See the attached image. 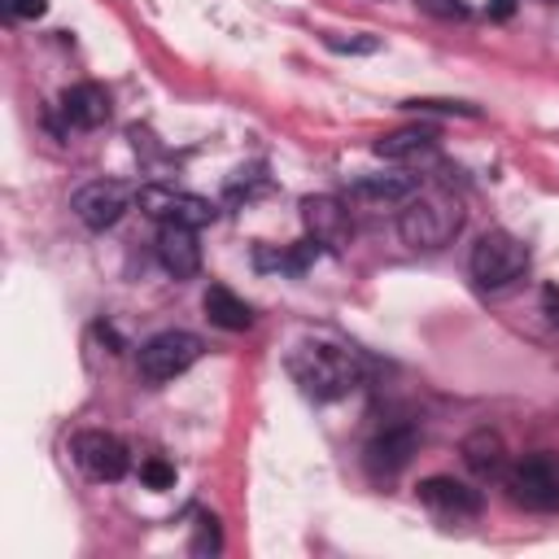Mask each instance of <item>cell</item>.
Instances as JSON below:
<instances>
[{
  "label": "cell",
  "mask_w": 559,
  "mask_h": 559,
  "mask_svg": "<svg viewBox=\"0 0 559 559\" xmlns=\"http://www.w3.org/2000/svg\"><path fill=\"white\" fill-rule=\"evenodd\" d=\"M288 376L301 384L306 397L314 402H336L358 389V362L349 349L328 345V341H306L288 354Z\"/></svg>",
  "instance_id": "6da1fadb"
},
{
  "label": "cell",
  "mask_w": 559,
  "mask_h": 559,
  "mask_svg": "<svg viewBox=\"0 0 559 559\" xmlns=\"http://www.w3.org/2000/svg\"><path fill=\"white\" fill-rule=\"evenodd\" d=\"M459 227H463V205L445 188L415 192L397 214V236L411 249H441V245H450L459 236Z\"/></svg>",
  "instance_id": "7a4b0ae2"
},
{
  "label": "cell",
  "mask_w": 559,
  "mask_h": 559,
  "mask_svg": "<svg viewBox=\"0 0 559 559\" xmlns=\"http://www.w3.org/2000/svg\"><path fill=\"white\" fill-rule=\"evenodd\" d=\"M467 266H472V280L480 284V288H507V284H515L524 271H528V245L524 240H515L511 231H485L476 245H472V258H467Z\"/></svg>",
  "instance_id": "3957f363"
},
{
  "label": "cell",
  "mask_w": 559,
  "mask_h": 559,
  "mask_svg": "<svg viewBox=\"0 0 559 559\" xmlns=\"http://www.w3.org/2000/svg\"><path fill=\"white\" fill-rule=\"evenodd\" d=\"M507 498L524 511H559V459L528 454L507 467Z\"/></svg>",
  "instance_id": "277c9868"
},
{
  "label": "cell",
  "mask_w": 559,
  "mask_h": 559,
  "mask_svg": "<svg viewBox=\"0 0 559 559\" xmlns=\"http://www.w3.org/2000/svg\"><path fill=\"white\" fill-rule=\"evenodd\" d=\"M140 210L157 223H179V227H205L218 218V205L201 192H188V188H175V183H148L135 192Z\"/></svg>",
  "instance_id": "5b68a950"
},
{
  "label": "cell",
  "mask_w": 559,
  "mask_h": 559,
  "mask_svg": "<svg viewBox=\"0 0 559 559\" xmlns=\"http://www.w3.org/2000/svg\"><path fill=\"white\" fill-rule=\"evenodd\" d=\"M197 358H201V341L192 332H157L153 341L140 345V376L162 384V380L183 376Z\"/></svg>",
  "instance_id": "8992f818"
},
{
  "label": "cell",
  "mask_w": 559,
  "mask_h": 559,
  "mask_svg": "<svg viewBox=\"0 0 559 559\" xmlns=\"http://www.w3.org/2000/svg\"><path fill=\"white\" fill-rule=\"evenodd\" d=\"M127 205H131V192H127V183H118V179H92V183H83V188L74 192V201H70L74 218H79L83 227H92V231L114 227V223L127 214Z\"/></svg>",
  "instance_id": "52a82bcc"
},
{
  "label": "cell",
  "mask_w": 559,
  "mask_h": 559,
  "mask_svg": "<svg viewBox=\"0 0 559 559\" xmlns=\"http://www.w3.org/2000/svg\"><path fill=\"white\" fill-rule=\"evenodd\" d=\"M74 463H79L92 480H118V476H127L131 454H127V445H122L114 432L87 428V432L74 437Z\"/></svg>",
  "instance_id": "ba28073f"
},
{
  "label": "cell",
  "mask_w": 559,
  "mask_h": 559,
  "mask_svg": "<svg viewBox=\"0 0 559 559\" xmlns=\"http://www.w3.org/2000/svg\"><path fill=\"white\" fill-rule=\"evenodd\" d=\"M419 502L441 520H467L480 511V489H472L454 476H428L419 485Z\"/></svg>",
  "instance_id": "9c48e42d"
},
{
  "label": "cell",
  "mask_w": 559,
  "mask_h": 559,
  "mask_svg": "<svg viewBox=\"0 0 559 559\" xmlns=\"http://www.w3.org/2000/svg\"><path fill=\"white\" fill-rule=\"evenodd\" d=\"M301 223H306L310 240L323 245V249H341L349 240V210L336 197H306L301 201Z\"/></svg>",
  "instance_id": "30bf717a"
},
{
  "label": "cell",
  "mask_w": 559,
  "mask_h": 559,
  "mask_svg": "<svg viewBox=\"0 0 559 559\" xmlns=\"http://www.w3.org/2000/svg\"><path fill=\"white\" fill-rule=\"evenodd\" d=\"M157 262L166 266V275H175V280H192V275L201 271V245H197V227L162 223V231H157Z\"/></svg>",
  "instance_id": "8fae6325"
},
{
  "label": "cell",
  "mask_w": 559,
  "mask_h": 559,
  "mask_svg": "<svg viewBox=\"0 0 559 559\" xmlns=\"http://www.w3.org/2000/svg\"><path fill=\"white\" fill-rule=\"evenodd\" d=\"M61 118L79 131H96L109 122V92L100 83H74L61 92Z\"/></svg>",
  "instance_id": "7c38bea8"
},
{
  "label": "cell",
  "mask_w": 559,
  "mask_h": 559,
  "mask_svg": "<svg viewBox=\"0 0 559 559\" xmlns=\"http://www.w3.org/2000/svg\"><path fill=\"white\" fill-rule=\"evenodd\" d=\"M415 441H419V432H415L411 424L384 428V432L367 445V467H371L376 476H393V472H402V467L411 463V454H415Z\"/></svg>",
  "instance_id": "4fadbf2b"
},
{
  "label": "cell",
  "mask_w": 559,
  "mask_h": 559,
  "mask_svg": "<svg viewBox=\"0 0 559 559\" xmlns=\"http://www.w3.org/2000/svg\"><path fill=\"white\" fill-rule=\"evenodd\" d=\"M371 148H376V157H384V162H406V166H411V162L437 153V131H432V127H397V131L380 135Z\"/></svg>",
  "instance_id": "5bb4252c"
},
{
  "label": "cell",
  "mask_w": 559,
  "mask_h": 559,
  "mask_svg": "<svg viewBox=\"0 0 559 559\" xmlns=\"http://www.w3.org/2000/svg\"><path fill=\"white\" fill-rule=\"evenodd\" d=\"M415 192H419V179L393 170V175H367V179H358L349 197L354 201H367V205H406Z\"/></svg>",
  "instance_id": "9a60e30c"
},
{
  "label": "cell",
  "mask_w": 559,
  "mask_h": 559,
  "mask_svg": "<svg viewBox=\"0 0 559 559\" xmlns=\"http://www.w3.org/2000/svg\"><path fill=\"white\" fill-rule=\"evenodd\" d=\"M201 306H205V319H210L214 328H223V332H245V328L253 323L249 301H240V297H236L231 288H223V284H210L205 297H201Z\"/></svg>",
  "instance_id": "2e32d148"
},
{
  "label": "cell",
  "mask_w": 559,
  "mask_h": 559,
  "mask_svg": "<svg viewBox=\"0 0 559 559\" xmlns=\"http://www.w3.org/2000/svg\"><path fill=\"white\" fill-rule=\"evenodd\" d=\"M463 463L476 472V476H507V445L498 432L489 428H476L467 441H463Z\"/></svg>",
  "instance_id": "e0dca14e"
},
{
  "label": "cell",
  "mask_w": 559,
  "mask_h": 559,
  "mask_svg": "<svg viewBox=\"0 0 559 559\" xmlns=\"http://www.w3.org/2000/svg\"><path fill=\"white\" fill-rule=\"evenodd\" d=\"M223 546L218 537V520L214 515H197V537H192V555H214Z\"/></svg>",
  "instance_id": "ac0fdd59"
},
{
  "label": "cell",
  "mask_w": 559,
  "mask_h": 559,
  "mask_svg": "<svg viewBox=\"0 0 559 559\" xmlns=\"http://www.w3.org/2000/svg\"><path fill=\"white\" fill-rule=\"evenodd\" d=\"M140 480H144L148 489H166V485H175V467L162 463V459H148V463L140 467Z\"/></svg>",
  "instance_id": "d6986e66"
},
{
  "label": "cell",
  "mask_w": 559,
  "mask_h": 559,
  "mask_svg": "<svg viewBox=\"0 0 559 559\" xmlns=\"http://www.w3.org/2000/svg\"><path fill=\"white\" fill-rule=\"evenodd\" d=\"M428 17H441V22H450V17H463L467 13V4L463 0H415Z\"/></svg>",
  "instance_id": "ffe728a7"
},
{
  "label": "cell",
  "mask_w": 559,
  "mask_h": 559,
  "mask_svg": "<svg viewBox=\"0 0 559 559\" xmlns=\"http://www.w3.org/2000/svg\"><path fill=\"white\" fill-rule=\"evenodd\" d=\"M44 9H48V0H4V13L17 17V22H35V17H44Z\"/></svg>",
  "instance_id": "44dd1931"
},
{
  "label": "cell",
  "mask_w": 559,
  "mask_h": 559,
  "mask_svg": "<svg viewBox=\"0 0 559 559\" xmlns=\"http://www.w3.org/2000/svg\"><path fill=\"white\" fill-rule=\"evenodd\" d=\"M328 48H336V52H376V48H380V39H376V35H362V39L328 35Z\"/></svg>",
  "instance_id": "7402d4cb"
},
{
  "label": "cell",
  "mask_w": 559,
  "mask_h": 559,
  "mask_svg": "<svg viewBox=\"0 0 559 559\" xmlns=\"http://www.w3.org/2000/svg\"><path fill=\"white\" fill-rule=\"evenodd\" d=\"M542 306H546V319L559 328V288H546V297H542Z\"/></svg>",
  "instance_id": "603a6c76"
},
{
  "label": "cell",
  "mask_w": 559,
  "mask_h": 559,
  "mask_svg": "<svg viewBox=\"0 0 559 559\" xmlns=\"http://www.w3.org/2000/svg\"><path fill=\"white\" fill-rule=\"evenodd\" d=\"M515 13V0H493L489 4V17H511Z\"/></svg>",
  "instance_id": "cb8c5ba5"
}]
</instances>
